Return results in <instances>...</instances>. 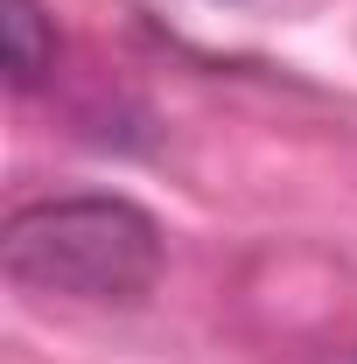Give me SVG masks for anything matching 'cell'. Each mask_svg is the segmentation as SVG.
<instances>
[{"label":"cell","mask_w":357,"mask_h":364,"mask_svg":"<svg viewBox=\"0 0 357 364\" xmlns=\"http://www.w3.org/2000/svg\"><path fill=\"white\" fill-rule=\"evenodd\" d=\"M0 63L14 91H36L56 70V28L43 21L36 0H0Z\"/></svg>","instance_id":"2"},{"label":"cell","mask_w":357,"mask_h":364,"mask_svg":"<svg viewBox=\"0 0 357 364\" xmlns=\"http://www.w3.org/2000/svg\"><path fill=\"white\" fill-rule=\"evenodd\" d=\"M0 267L21 294L134 309L161 280V225L127 196H43L7 218Z\"/></svg>","instance_id":"1"}]
</instances>
